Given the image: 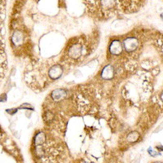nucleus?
Segmentation results:
<instances>
[{"mask_svg": "<svg viewBox=\"0 0 163 163\" xmlns=\"http://www.w3.org/2000/svg\"><path fill=\"white\" fill-rule=\"evenodd\" d=\"M66 91L64 89H56V90L52 91V93L51 94L54 101H60L61 99H64V97L66 96Z\"/></svg>", "mask_w": 163, "mask_h": 163, "instance_id": "nucleus-6", "label": "nucleus"}, {"mask_svg": "<svg viewBox=\"0 0 163 163\" xmlns=\"http://www.w3.org/2000/svg\"><path fill=\"white\" fill-rule=\"evenodd\" d=\"M161 99H162V100H163V92L161 93Z\"/></svg>", "mask_w": 163, "mask_h": 163, "instance_id": "nucleus-13", "label": "nucleus"}, {"mask_svg": "<svg viewBox=\"0 0 163 163\" xmlns=\"http://www.w3.org/2000/svg\"><path fill=\"white\" fill-rule=\"evenodd\" d=\"M123 46L126 52H131L135 51L139 48L140 43H139V40L137 39L136 38L129 37L126 39H125L123 43Z\"/></svg>", "mask_w": 163, "mask_h": 163, "instance_id": "nucleus-2", "label": "nucleus"}, {"mask_svg": "<svg viewBox=\"0 0 163 163\" xmlns=\"http://www.w3.org/2000/svg\"><path fill=\"white\" fill-rule=\"evenodd\" d=\"M140 135L139 134L138 132L136 131H133V132H130V134L127 135V141L128 142H136L139 139H140Z\"/></svg>", "mask_w": 163, "mask_h": 163, "instance_id": "nucleus-10", "label": "nucleus"}, {"mask_svg": "<svg viewBox=\"0 0 163 163\" xmlns=\"http://www.w3.org/2000/svg\"><path fill=\"white\" fill-rule=\"evenodd\" d=\"M122 51V43H120L118 40L112 42L110 46V52L112 55L114 56H118L121 54Z\"/></svg>", "mask_w": 163, "mask_h": 163, "instance_id": "nucleus-4", "label": "nucleus"}, {"mask_svg": "<svg viewBox=\"0 0 163 163\" xmlns=\"http://www.w3.org/2000/svg\"><path fill=\"white\" fill-rule=\"evenodd\" d=\"M63 74V69L59 64H56L50 69L49 76L52 79H58Z\"/></svg>", "mask_w": 163, "mask_h": 163, "instance_id": "nucleus-5", "label": "nucleus"}, {"mask_svg": "<svg viewBox=\"0 0 163 163\" xmlns=\"http://www.w3.org/2000/svg\"><path fill=\"white\" fill-rule=\"evenodd\" d=\"M46 135L43 132H39L34 138V145L36 146L43 145L46 142Z\"/></svg>", "mask_w": 163, "mask_h": 163, "instance_id": "nucleus-9", "label": "nucleus"}, {"mask_svg": "<svg viewBox=\"0 0 163 163\" xmlns=\"http://www.w3.org/2000/svg\"><path fill=\"white\" fill-rule=\"evenodd\" d=\"M12 41H13V44L16 46H18L21 43V42L23 41V34L20 31H16L13 35L12 36Z\"/></svg>", "mask_w": 163, "mask_h": 163, "instance_id": "nucleus-8", "label": "nucleus"}, {"mask_svg": "<svg viewBox=\"0 0 163 163\" xmlns=\"http://www.w3.org/2000/svg\"><path fill=\"white\" fill-rule=\"evenodd\" d=\"M91 13L95 17H109L116 14L135 13L145 4V0H84Z\"/></svg>", "mask_w": 163, "mask_h": 163, "instance_id": "nucleus-1", "label": "nucleus"}, {"mask_svg": "<svg viewBox=\"0 0 163 163\" xmlns=\"http://www.w3.org/2000/svg\"><path fill=\"white\" fill-rule=\"evenodd\" d=\"M154 163H163V162H160V161H156V162H154Z\"/></svg>", "mask_w": 163, "mask_h": 163, "instance_id": "nucleus-14", "label": "nucleus"}, {"mask_svg": "<svg viewBox=\"0 0 163 163\" xmlns=\"http://www.w3.org/2000/svg\"><path fill=\"white\" fill-rule=\"evenodd\" d=\"M83 45L80 43H75L69 49V56L74 60L79 59L83 54Z\"/></svg>", "mask_w": 163, "mask_h": 163, "instance_id": "nucleus-3", "label": "nucleus"}, {"mask_svg": "<svg viewBox=\"0 0 163 163\" xmlns=\"http://www.w3.org/2000/svg\"><path fill=\"white\" fill-rule=\"evenodd\" d=\"M101 76L104 79H111L114 76V69L111 65H108L102 70Z\"/></svg>", "mask_w": 163, "mask_h": 163, "instance_id": "nucleus-7", "label": "nucleus"}, {"mask_svg": "<svg viewBox=\"0 0 163 163\" xmlns=\"http://www.w3.org/2000/svg\"><path fill=\"white\" fill-rule=\"evenodd\" d=\"M163 129V122H161V124H160V125H159L158 126V127L157 128V129H156V130H155V131L154 132L155 133H157V132H159V131H160V130H161Z\"/></svg>", "mask_w": 163, "mask_h": 163, "instance_id": "nucleus-11", "label": "nucleus"}, {"mask_svg": "<svg viewBox=\"0 0 163 163\" xmlns=\"http://www.w3.org/2000/svg\"><path fill=\"white\" fill-rule=\"evenodd\" d=\"M140 157H138L136 159H135V162H133V163H140Z\"/></svg>", "mask_w": 163, "mask_h": 163, "instance_id": "nucleus-12", "label": "nucleus"}]
</instances>
